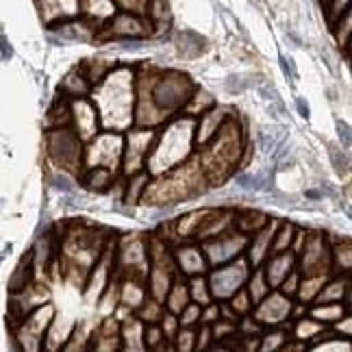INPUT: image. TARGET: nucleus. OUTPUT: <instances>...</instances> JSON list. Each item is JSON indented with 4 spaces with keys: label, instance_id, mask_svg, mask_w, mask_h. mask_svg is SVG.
Instances as JSON below:
<instances>
[{
    "label": "nucleus",
    "instance_id": "nucleus-1",
    "mask_svg": "<svg viewBox=\"0 0 352 352\" xmlns=\"http://www.w3.org/2000/svg\"><path fill=\"white\" fill-rule=\"evenodd\" d=\"M185 85H189V78H183L181 76V83L176 85L172 78H164L161 83L155 87V102L159 107H176V104H181L185 100Z\"/></svg>",
    "mask_w": 352,
    "mask_h": 352
},
{
    "label": "nucleus",
    "instance_id": "nucleus-2",
    "mask_svg": "<svg viewBox=\"0 0 352 352\" xmlns=\"http://www.w3.org/2000/svg\"><path fill=\"white\" fill-rule=\"evenodd\" d=\"M50 151L57 159L63 157V161H70V159H76L78 153H80V144L78 140L74 138L72 133H65V131H59L55 138L50 140Z\"/></svg>",
    "mask_w": 352,
    "mask_h": 352
},
{
    "label": "nucleus",
    "instance_id": "nucleus-3",
    "mask_svg": "<svg viewBox=\"0 0 352 352\" xmlns=\"http://www.w3.org/2000/svg\"><path fill=\"white\" fill-rule=\"evenodd\" d=\"M176 46H179V52L183 57H196L205 50V39L192 31H183L176 35Z\"/></svg>",
    "mask_w": 352,
    "mask_h": 352
},
{
    "label": "nucleus",
    "instance_id": "nucleus-4",
    "mask_svg": "<svg viewBox=\"0 0 352 352\" xmlns=\"http://www.w3.org/2000/svg\"><path fill=\"white\" fill-rule=\"evenodd\" d=\"M109 181H111L109 170H104V168H91L89 174H87V179H85V185L89 189H104L107 185H109Z\"/></svg>",
    "mask_w": 352,
    "mask_h": 352
},
{
    "label": "nucleus",
    "instance_id": "nucleus-5",
    "mask_svg": "<svg viewBox=\"0 0 352 352\" xmlns=\"http://www.w3.org/2000/svg\"><path fill=\"white\" fill-rule=\"evenodd\" d=\"M248 76H243V74H231L226 80H224V87L228 94H241V91H246L252 83L250 80H246Z\"/></svg>",
    "mask_w": 352,
    "mask_h": 352
},
{
    "label": "nucleus",
    "instance_id": "nucleus-6",
    "mask_svg": "<svg viewBox=\"0 0 352 352\" xmlns=\"http://www.w3.org/2000/svg\"><path fill=\"white\" fill-rule=\"evenodd\" d=\"M29 278H31V267L26 270V261L18 267V272H16V276H13V280H11V289L13 292H22L26 285H29Z\"/></svg>",
    "mask_w": 352,
    "mask_h": 352
},
{
    "label": "nucleus",
    "instance_id": "nucleus-7",
    "mask_svg": "<svg viewBox=\"0 0 352 352\" xmlns=\"http://www.w3.org/2000/svg\"><path fill=\"white\" fill-rule=\"evenodd\" d=\"M329 155H331V159H333V164H335L337 172H340V174H346V172H348V159L342 155L340 148L329 146Z\"/></svg>",
    "mask_w": 352,
    "mask_h": 352
},
{
    "label": "nucleus",
    "instance_id": "nucleus-8",
    "mask_svg": "<svg viewBox=\"0 0 352 352\" xmlns=\"http://www.w3.org/2000/svg\"><path fill=\"white\" fill-rule=\"evenodd\" d=\"M55 187L61 189V192H67V194L74 192V185H72L70 181H67L65 176H55Z\"/></svg>",
    "mask_w": 352,
    "mask_h": 352
},
{
    "label": "nucleus",
    "instance_id": "nucleus-9",
    "mask_svg": "<svg viewBox=\"0 0 352 352\" xmlns=\"http://www.w3.org/2000/svg\"><path fill=\"white\" fill-rule=\"evenodd\" d=\"M337 129H340V138L344 140V146L348 148V146H350V133H348V126L344 124V122H340V124H337Z\"/></svg>",
    "mask_w": 352,
    "mask_h": 352
},
{
    "label": "nucleus",
    "instance_id": "nucleus-10",
    "mask_svg": "<svg viewBox=\"0 0 352 352\" xmlns=\"http://www.w3.org/2000/svg\"><path fill=\"white\" fill-rule=\"evenodd\" d=\"M280 67H283V72H285V76H296L294 65H289V61L285 57H280Z\"/></svg>",
    "mask_w": 352,
    "mask_h": 352
},
{
    "label": "nucleus",
    "instance_id": "nucleus-11",
    "mask_svg": "<svg viewBox=\"0 0 352 352\" xmlns=\"http://www.w3.org/2000/svg\"><path fill=\"white\" fill-rule=\"evenodd\" d=\"M296 102H298V109H300V113H302L305 118H309V107L305 104V100H302V98H298Z\"/></svg>",
    "mask_w": 352,
    "mask_h": 352
}]
</instances>
